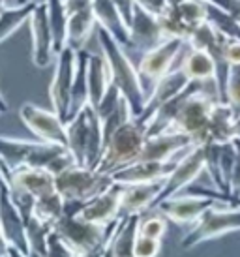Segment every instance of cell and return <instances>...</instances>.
Listing matches in <instances>:
<instances>
[{"instance_id": "cell-25", "label": "cell", "mask_w": 240, "mask_h": 257, "mask_svg": "<svg viewBox=\"0 0 240 257\" xmlns=\"http://www.w3.org/2000/svg\"><path fill=\"white\" fill-rule=\"evenodd\" d=\"M180 68L193 83H208L216 85V62L214 58L201 49H188L180 60Z\"/></svg>"}, {"instance_id": "cell-34", "label": "cell", "mask_w": 240, "mask_h": 257, "mask_svg": "<svg viewBox=\"0 0 240 257\" xmlns=\"http://www.w3.org/2000/svg\"><path fill=\"white\" fill-rule=\"evenodd\" d=\"M206 23H210L212 27L227 40H240V23L229 14H225L223 10L212 6V4H208V8H206Z\"/></svg>"}, {"instance_id": "cell-18", "label": "cell", "mask_w": 240, "mask_h": 257, "mask_svg": "<svg viewBox=\"0 0 240 257\" xmlns=\"http://www.w3.org/2000/svg\"><path fill=\"white\" fill-rule=\"evenodd\" d=\"M178 160L169 162H149V160H137L134 164L122 167L113 173V179L116 184H143V182H158L167 180L173 169L177 167Z\"/></svg>"}, {"instance_id": "cell-50", "label": "cell", "mask_w": 240, "mask_h": 257, "mask_svg": "<svg viewBox=\"0 0 240 257\" xmlns=\"http://www.w3.org/2000/svg\"><path fill=\"white\" fill-rule=\"evenodd\" d=\"M180 2H184V0H167V6H178Z\"/></svg>"}, {"instance_id": "cell-49", "label": "cell", "mask_w": 240, "mask_h": 257, "mask_svg": "<svg viewBox=\"0 0 240 257\" xmlns=\"http://www.w3.org/2000/svg\"><path fill=\"white\" fill-rule=\"evenodd\" d=\"M234 132H236V137L240 139V114L236 116V120H234Z\"/></svg>"}, {"instance_id": "cell-27", "label": "cell", "mask_w": 240, "mask_h": 257, "mask_svg": "<svg viewBox=\"0 0 240 257\" xmlns=\"http://www.w3.org/2000/svg\"><path fill=\"white\" fill-rule=\"evenodd\" d=\"M38 2H29V4H14L6 6L2 4V15H0V42H8L17 30L30 25L32 15L36 12Z\"/></svg>"}, {"instance_id": "cell-36", "label": "cell", "mask_w": 240, "mask_h": 257, "mask_svg": "<svg viewBox=\"0 0 240 257\" xmlns=\"http://www.w3.org/2000/svg\"><path fill=\"white\" fill-rule=\"evenodd\" d=\"M178 12L182 15V19L186 21L188 27L195 30L197 27H201L203 23H206V4L205 0H184L178 4Z\"/></svg>"}, {"instance_id": "cell-22", "label": "cell", "mask_w": 240, "mask_h": 257, "mask_svg": "<svg viewBox=\"0 0 240 257\" xmlns=\"http://www.w3.org/2000/svg\"><path fill=\"white\" fill-rule=\"evenodd\" d=\"M236 114L225 101H216L208 122V143H231L236 139L234 132Z\"/></svg>"}, {"instance_id": "cell-19", "label": "cell", "mask_w": 240, "mask_h": 257, "mask_svg": "<svg viewBox=\"0 0 240 257\" xmlns=\"http://www.w3.org/2000/svg\"><path fill=\"white\" fill-rule=\"evenodd\" d=\"M122 190L124 186L114 182L109 190L103 193L96 195L90 199L85 207L81 208L79 216L86 221H94V223H101V225H109L114 220L120 218V205H122Z\"/></svg>"}, {"instance_id": "cell-43", "label": "cell", "mask_w": 240, "mask_h": 257, "mask_svg": "<svg viewBox=\"0 0 240 257\" xmlns=\"http://www.w3.org/2000/svg\"><path fill=\"white\" fill-rule=\"evenodd\" d=\"M236 145V162H234L233 177H231V195H240V139H234Z\"/></svg>"}, {"instance_id": "cell-16", "label": "cell", "mask_w": 240, "mask_h": 257, "mask_svg": "<svg viewBox=\"0 0 240 257\" xmlns=\"http://www.w3.org/2000/svg\"><path fill=\"white\" fill-rule=\"evenodd\" d=\"M191 147H195V145H193L190 136H186L182 132L167 130V132H162V134L149 136L139 160L169 162V160H175L177 154L186 152V150L191 149Z\"/></svg>"}, {"instance_id": "cell-38", "label": "cell", "mask_w": 240, "mask_h": 257, "mask_svg": "<svg viewBox=\"0 0 240 257\" xmlns=\"http://www.w3.org/2000/svg\"><path fill=\"white\" fill-rule=\"evenodd\" d=\"M45 257H77L70 244L58 235L57 231H51L49 240H47V253Z\"/></svg>"}, {"instance_id": "cell-28", "label": "cell", "mask_w": 240, "mask_h": 257, "mask_svg": "<svg viewBox=\"0 0 240 257\" xmlns=\"http://www.w3.org/2000/svg\"><path fill=\"white\" fill-rule=\"evenodd\" d=\"M139 223H141V214L126 216L120 223L116 235L111 240L109 250L113 257H135V242L139 236Z\"/></svg>"}, {"instance_id": "cell-46", "label": "cell", "mask_w": 240, "mask_h": 257, "mask_svg": "<svg viewBox=\"0 0 240 257\" xmlns=\"http://www.w3.org/2000/svg\"><path fill=\"white\" fill-rule=\"evenodd\" d=\"M66 2V8H68V14H75V12H81V10H88L92 8L94 0H64Z\"/></svg>"}, {"instance_id": "cell-35", "label": "cell", "mask_w": 240, "mask_h": 257, "mask_svg": "<svg viewBox=\"0 0 240 257\" xmlns=\"http://www.w3.org/2000/svg\"><path fill=\"white\" fill-rule=\"evenodd\" d=\"M167 233V218L158 212V210H147L141 214V223H139V235L150 236L162 240Z\"/></svg>"}, {"instance_id": "cell-48", "label": "cell", "mask_w": 240, "mask_h": 257, "mask_svg": "<svg viewBox=\"0 0 240 257\" xmlns=\"http://www.w3.org/2000/svg\"><path fill=\"white\" fill-rule=\"evenodd\" d=\"M227 205H229V207H234V208H240V195H231L229 201H227Z\"/></svg>"}, {"instance_id": "cell-7", "label": "cell", "mask_w": 240, "mask_h": 257, "mask_svg": "<svg viewBox=\"0 0 240 257\" xmlns=\"http://www.w3.org/2000/svg\"><path fill=\"white\" fill-rule=\"evenodd\" d=\"M190 43L180 38H167L163 40L158 47L147 51L141 55L139 60V75H141L143 86L147 90V100H149V86L150 90L154 88V85L162 77H165L167 73L177 68V60L184 53V49H188Z\"/></svg>"}, {"instance_id": "cell-33", "label": "cell", "mask_w": 240, "mask_h": 257, "mask_svg": "<svg viewBox=\"0 0 240 257\" xmlns=\"http://www.w3.org/2000/svg\"><path fill=\"white\" fill-rule=\"evenodd\" d=\"M25 227H27V240H29V250L38 251L45 255L47 253V240L53 227L43 223L36 214H30L25 218Z\"/></svg>"}, {"instance_id": "cell-47", "label": "cell", "mask_w": 240, "mask_h": 257, "mask_svg": "<svg viewBox=\"0 0 240 257\" xmlns=\"http://www.w3.org/2000/svg\"><path fill=\"white\" fill-rule=\"evenodd\" d=\"M2 257H29V253H25V251H21L19 248H14V246H4Z\"/></svg>"}, {"instance_id": "cell-1", "label": "cell", "mask_w": 240, "mask_h": 257, "mask_svg": "<svg viewBox=\"0 0 240 257\" xmlns=\"http://www.w3.org/2000/svg\"><path fill=\"white\" fill-rule=\"evenodd\" d=\"M98 43L99 51L103 53L107 60L111 81L118 86L122 96L128 100L130 107L134 111V116H141L147 107V90L143 86L139 68H135L134 62L128 57V49L122 47L107 30L98 27Z\"/></svg>"}, {"instance_id": "cell-31", "label": "cell", "mask_w": 240, "mask_h": 257, "mask_svg": "<svg viewBox=\"0 0 240 257\" xmlns=\"http://www.w3.org/2000/svg\"><path fill=\"white\" fill-rule=\"evenodd\" d=\"M66 210V201L62 199V195L58 192H53L49 195H43L40 199H36L34 214L51 227L57 225V221L64 216Z\"/></svg>"}, {"instance_id": "cell-45", "label": "cell", "mask_w": 240, "mask_h": 257, "mask_svg": "<svg viewBox=\"0 0 240 257\" xmlns=\"http://www.w3.org/2000/svg\"><path fill=\"white\" fill-rule=\"evenodd\" d=\"M114 4L118 6L120 14L124 15V19L128 21V25H130V21H132V17H134V10H135V0H113Z\"/></svg>"}, {"instance_id": "cell-32", "label": "cell", "mask_w": 240, "mask_h": 257, "mask_svg": "<svg viewBox=\"0 0 240 257\" xmlns=\"http://www.w3.org/2000/svg\"><path fill=\"white\" fill-rule=\"evenodd\" d=\"M158 19H160L165 38H180V40L188 42L190 36L193 34V29L186 25L177 6H167L162 14L158 15Z\"/></svg>"}, {"instance_id": "cell-2", "label": "cell", "mask_w": 240, "mask_h": 257, "mask_svg": "<svg viewBox=\"0 0 240 257\" xmlns=\"http://www.w3.org/2000/svg\"><path fill=\"white\" fill-rule=\"evenodd\" d=\"M147 139H149V124L139 116L130 118L105 145L103 156L98 164V171L113 175L114 171L137 162L141 158Z\"/></svg>"}, {"instance_id": "cell-20", "label": "cell", "mask_w": 240, "mask_h": 257, "mask_svg": "<svg viewBox=\"0 0 240 257\" xmlns=\"http://www.w3.org/2000/svg\"><path fill=\"white\" fill-rule=\"evenodd\" d=\"M165 180L158 182H143V184H128L122 190V205H120V218L132 214H145L152 210L158 195L162 193Z\"/></svg>"}, {"instance_id": "cell-5", "label": "cell", "mask_w": 240, "mask_h": 257, "mask_svg": "<svg viewBox=\"0 0 240 257\" xmlns=\"http://www.w3.org/2000/svg\"><path fill=\"white\" fill-rule=\"evenodd\" d=\"M216 101H218V98H210L205 92V88L195 90L186 100L177 120L173 122V126L169 130L182 132L186 136H190L195 147L208 143V122H210V114Z\"/></svg>"}, {"instance_id": "cell-15", "label": "cell", "mask_w": 240, "mask_h": 257, "mask_svg": "<svg viewBox=\"0 0 240 257\" xmlns=\"http://www.w3.org/2000/svg\"><path fill=\"white\" fill-rule=\"evenodd\" d=\"M130 32H132V49L141 53V55L158 47L163 40H167L163 34L158 15L143 10L137 4L134 10V17L130 21Z\"/></svg>"}, {"instance_id": "cell-9", "label": "cell", "mask_w": 240, "mask_h": 257, "mask_svg": "<svg viewBox=\"0 0 240 257\" xmlns=\"http://www.w3.org/2000/svg\"><path fill=\"white\" fill-rule=\"evenodd\" d=\"M205 171H206V160H205V149H203V145L188 149L182 154V158L178 160V164L173 169V173L167 177L162 193L156 199V205H160L163 199H169L173 195H178L184 190H188L201 177V173Z\"/></svg>"}, {"instance_id": "cell-3", "label": "cell", "mask_w": 240, "mask_h": 257, "mask_svg": "<svg viewBox=\"0 0 240 257\" xmlns=\"http://www.w3.org/2000/svg\"><path fill=\"white\" fill-rule=\"evenodd\" d=\"M122 220L124 218H118L109 225H101V223L83 220L79 214L64 212V216L57 221L53 231H57L58 235L73 248V251L81 255V253L94 251L98 248H109Z\"/></svg>"}, {"instance_id": "cell-40", "label": "cell", "mask_w": 240, "mask_h": 257, "mask_svg": "<svg viewBox=\"0 0 240 257\" xmlns=\"http://www.w3.org/2000/svg\"><path fill=\"white\" fill-rule=\"evenodd\" d=\"M160 248H162V240L139 235L135 242V257H158Z\"/></svg>"}, {"instance_id": "cell-10", "label": "cell", "mask_w": 240, "mask_h": 257, "mask_svg": "<svg viewBox=\"0 0 240 257\" xmlns=\"http://www.w3.org/2000/svg\"><path fill=\"white\" fill-rule=\"evenodd\" d=\"M219 201L214 199V197H205V195H197V193L182 192L178 193V195L169 197V199H163L152 210L162 212L167 220L175 221V223L188 225V223H197L206 210L216 207Z\"/></svg>"}, {"instance_id": "cell-42", "label": "cell", "mask_w": 240, "mask_h": 257, "mask_svg": "<svg viewBox=\"0 0 240 257\" xmlns=\"http://www.w3.org/2000/svg\"><path fill=\"white\" fill-rule=\"evenodd\" d=\"M225 60L229 66H240V40H225Z\"/></svg>"}, {"instance_id": "cell-12", "label": "cell", "mask_w": 240, "mask_h": 257, "mask_svg": "<svg viewBox=\"0 0 240 257\" xmlns=\"http://www.w3.org/2000/svg\"><path fill=\"white\" fill-rule=\"evenodd\" d=\"M206 173L210 175L216 190L231 195V177H233L234 162H236V145L231 143H205Z\"/></svg>"}, {"instance_id": "cell-30", "label": "cell", "mask_w": 240, "mask_h": 257, "mask_svg": "<svg viewBox=\"0 0 240 257\" xmlns=\"http://www.w3.org/2000/svg\"><path fill=\"white\" fill-rule=\"evenodd\" d=\"M47 2V14H49V23L53 36H55V51L57 55L68 47V21L70 14L64 0H45Z\"/></svg>"}, {"instance_id": "cell-41", "label": "cell", "mask_w": 240, "mask_h": 257, "mask_svg": "<svg viewBox=\"0 0 240 257\" xmlns=\"http://www.w3.org/2000/svg\"><path fill=\"white\" fill-rule=\"evenodd\" d=\"M205 2L223 10L225 14H229L240 23V0H205Z\"/></svg>"}, {"instance_id": "cell-39", "label": "cell", "mask_w": 240, "mask_h": 257, "mask_svg": "<svg viewBox=\"0 0 240 257\" xmlns=\"http://www.w3.org/2000/svg\"><path fill=\"white\" fill-rule=\"evenodd\" d=\"M122 100H124V96H122V92L118 90V86L111 83V86L107 88L105 96H103L101 103H99L98 107H96V111H98V114L101 116V118H105V116H109V114L113 113L114 109L118 107L120 101H122Z\"/></svg>"}, {"instance_id": "cell-23", "label": "cell", "mask_w": 240, "mask_h": 257, "mask_svg": "<svg viewBox=\"0 0 240 257\" xmlns=\"http://www.w3.org/2000/svg\"><path fill=\"white\" fill-rule=\"evenodd\" d=\"M88 60L90 53L88 51H77V73L71 88V101L70 113H68V122L73 120L79 113H83L85 107L90 103V92H88Z\"/></svg>"}, {"instance_id": "cell-37", "label": "cell", "mask_w": 240, "mask_h": 257, "mask_svg": "<svg viewBox=\"0 0 240 257\" xmlns=\"http://www.w3.org/2000/svg\"><path fill=\"white\" fill-rule=\"evenodd\" d=\"M225 103L233 109L234 114H240V66H231L225 85Z\"/></svg>"}, {"instance_id": "cell-44", "label": "cell", "mask_w": 240, "mask_h": 257, "mask_svg": "<svg viewBox=\"0 0 240 257\" xmlns=\"http://www.w3.org/2000/svg\"><path fill=\"white\" fill-rule=\"evenodd\" d=\"M137 6H141L143 10H147L150 14L160 15L167 8V0H135Z\"/></svg>"}, {"instance_id": "cell-51", "label": "cell", "mask_w": 240, "mask_h": 257, "mask_svg": "<svg viewBox=\"0 0 240 257\" xmlns=\"http://www.w3.org/2000/svg\"><path fill=\"white\" fill-rule=\"evenodd\" d=\"M29 257H45V255L38 253V251H29Z\"/></svg>"}, {"instance_id": "cell-53", "label": "cell", "mask_w": 240, "mask_h": 257, "mask_svg": "<svg viewBox=\"0 0 240 257\" xmlns=\"http://www.w3.org/2000/svg\"><path fill=\"white\" fill-rule=\"evenodd\" d=\"M105 257H113V253H111V250H107V251H105Z\"/></svg>"}, {"instance_id": "cell-4", "label": "cell", "mask_w": 240, "mask_h": 257, "mask_svg": "<svg viewBox=\"0 0 240 257\" xmlns=\"http://www.w3.org/2000/svg\"><path fill=\"white\" fill-rule=\"evenodd\" d=\"M114 184L113 175L101 173L86 165H71L57 177V192L66 203H88Z\"/></svg>"}, {"instance_id": "cell-17", "label": "cell", "mask_w": 240, "mask_h": 257, "mask_svg": "<svg viewBox=\"0 0 240 257\" xmlns=\"http://www.w3.org/2000/svg\"><path fill=\"white\" fill-rule=\"evenodd\" d=\"M193 81H190V77L184 73V70L180 68V64L177 68H173L165 77H162L154 85V88L150 90L149 100H147V107L143 111V114L139 116L141 120H145L149 124V120L152 118V114L162 107L163 103H167L169 100L177 98L178 94H182Z\"/></svg>"}, {"instance_id": "cell-6", "label": "cell", "mask_w": 240, "mask_h": 257, "mask_svg": "<svg viewBox=\"0 0 240 257\" xmlns=\"http://www.w3.org/2000/svg\"><path fill=\"white\" fill-rule=\"evenodd\" d=\"M233 231H240V208L218 203L216 207L208 208L203 214V218L195 223V227L184 236L180 248L191 250L197 244L223 236L227 233H233Z\"/></svg>"}, {"instance_id": "cell-14", "label": "cell", "mask_w": 240, "mask_h": 257, "mask_svg": "<svg viewBox=\"0 0 240 257\" xmlns=\"http://www.w3.org/2000/svg\"><path fill=\"white\" fill-rule=\"evenodd\" d=\"M0 233H2V244L14 246L21 251L29 253V240H27V227L25 218L15 207L14 199L10 195V188L2 184V205H0Z\"/></svg>"}, {"instance_id": "cell-29", "label": "cell", "mask_w": 240, "mask_h": 257, "mask_svg": "<svg viewBox=\"0 0 240 257\" xmlns=\"http://www.w3.org/2000/svg\"><path fill=\"white\" fill-rule=\"evenodd\" d=\"M88 116L86 107L83 113H79L73 120L68 122V150H70L79 165H86V154H88Z\"/></svg>"}, {"instance_id": "cell-8", "label": "cell", "mask_w": 240, "mask_h": 257, "mask_svg": "<svg viewBox=\"0 0 240 257\" xmlns=\"http://www.w3.org/2000/svg\"><path fill=\"white\" fill-rule=\"evenodd\" d=\"M75 73H77V51H73L71 47H66L57 55L55 73H53L49 86V98L53 111H57L66 124H68L71 88H73Z\"/></svg>"}, {"instance_id": "cell-13", "label": "cell", "mask_w": 240, "mask_h": 257, "mask_svg": "<svg viewBox=\"0 0 240 257\" xmlns=\"http://www.w3.org/2000/svg\"><path fill=\"white\" fill-rule=\"evenodd\" d=\"M30 36H32V62L38 68H45L57 57L55 51V36L51 30L49 14H47V2H38L36 12L30 21Z\"/></svg>"}, {"instance_id": "cell-24", "label": "cell", "mask_w": 240, "mask_h": 257, "mask_svg": "<svg viewBox=\"0 0 240 257\" xmlns=\"http://www.w3.org/2000/svg\"><path fill=\"white\" fill-rule=\"evenodd\" d=\"M111 72L103 53H90V60H88V92H90V105L94 109L98 107L103 96H105L107 88L111 86Z\"/></svg>"}, {"instance_id": "cell-52", "label": "cell", "mask_w": 240, "mask_h": 257, "mask_svg": "<svg viewBox=\"0 0 240 257\" xmlns=\"http://www.w3.org/2000/svg\"><path fill=\"white\" fill-rule=\"evenodd\" d=\"M2 4H6V6H12V4H15V0H2Z\"/></svg>"}, {"instance_id": "cell-21", "label": "cell", "mask_w": 240, "mask_h": 257, "mask_svg": "<svg viewBox=\"0 0 240 257\" xmlns=\"http://www.w3.org/2000/svg\"><path fill=\"white\" fill-rule=\"evenodd\" d=\"M92 10H94V15H96V21H98L99 29L107 30L122 47L132 49L130 25L124 19V15L120 14L118 6L114 4L113 0H94Z\"/></svg>"}, {"instance_id": "cell-11", "label": "cell", "mask_w": 240, "mask_h": 257, "mask_svg": "<svg viewBox=\"0 0 240 257\" xmlns=\"http://www.w3.org/2000/svg\"><path fill=\"white\" fill-rule=\"evenodd\" d=\"M19 116L40 141L68 147V124L60 118L57 111H47L34 103H25L19 111Z\"/></svg>"}, {"instance_id": "cell-26", "label": "cell", "mask_w": 240, "mask_h": 257, "mask_svg": "<svg viewBox=\"0 0 240 257\" xmlns=\"http://www.w3.org/2000/svg\"><path fill=\"white\" fill-rule=\"evenodd\" d=\"M94 32H98V21L92 8L71 14L68 21V47L83 51Z\"/></svg>"}]
</instances>
